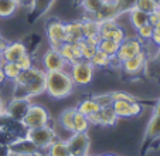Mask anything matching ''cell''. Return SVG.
Listing matches in <instances>:
<instances>
[{
	"label": "cell",
	"mask_w": 160,
	"mask_h": 156,
	"mask_svg": "<svg viewBox=\"0 0 160 156\" xmlns=\"http://www.w3.org/2000/svg\"><path fill=\"white\" fill-rule=\"evenodd\" d=\"M45 74L41 65H34L27 71H21L13 81V98L33 99L45 94Z\"/></svg>",
	"instance_id": "cell-1"
},
{
	"label": "cell",
	"mask_w": 160,
	"mask_h": 156,
	"mask_svg": "<svg viewBox=\"0 0 160 156\" xmlns=\"http://www.w3.org/2000/svg\"><path fill=\"white\" fill-rule=\"evenodd\" d=\"M31 99L26 98H13L6 104V118H10L14 122H20L26 115Z\"/></svg>",
	"instance_id": "cell-12"
},
{
	"label": "cell",
	"mask_w": 160,
	"mask_h": 156,
	"mask_svg": "<svg viewBox=\"0 0 160 156\" xmlns=\"http://www.w3.org/2000/svg\"><path fill=\"white\" fill-rule=\"evenodd\" d=\"M81 2H82V0H74V3H75V4H78V6H79V4H81Z\"/></svg>",
	"instance_id": "cell-50"
},
{
	"label": "cell",
	"mask_w": 160,
	"mask_h": 156,
	"mask_svg": "<svg viewBox=\"0 0 160 156\" xmlns=\"http://www.w3.org/2000/svg\"><path fill=\"white\" fill-rule=\"evenodd\" d=\"M6 45H7V40L4 39V37H2V39H0V57H2V54H3Z\"/></svg>",
	"instance_id": "cell-44"
},
{
	"label": "cell",
	"mask_w": 160,
	"mask_h": 156,
	"mask_svg": "<svg viewBox=\"0 0 160 156\" xmlns=\"http://www.w3.org/2000/svg\"><path fill=\"white\" fill-rule=\"evenodd\" d=\"M89 128H91V125L88 122V118L77 109L75 117H74V132H88Z\"/></svg>",
	"instance_id": "cell-28"
},
{
	"label": "cell",
	"mask_w": 160,
	"mask_h": 156,
	"mask_svg": "<svg viewBox=\"0 0 160 156\" xmlns=\"http://www.w3.org/2000/svg\"><path fill=\"white\" fill-rule=\"evenodd\" d=\"M2 70H3L4 75H6V78L9 81H14L21 72V70H20V67L17 65V63H3Z\"/></svg>",
	"instance_id": "cell-30"
},
{
	"label": "cell",
	"mask_w": 160,
	"mask_h": 156,
	"mask_svg": "<svg viewBox=\"0 0 160 156\" xmlns=\"http://www.w3.org/2000/svg\"><path fill=\"white\" fill-rule=\"evenodd\" d=\"M26 138H27L40 152H44V153L47 152L50 145H51L55 139H58L52 122L48 123V125L40 126V128L27 129V131H26Z\"/></svg>",
	"instance_id": "cell-4"
},
{
	"label": "cell",
	"mask_w": 160,
	"mask_h": 156,
	"mask_svg": "<svg viewBox=\"0 0 160 156\" xmlns=\"http://www.w3.org/2000/svg\"><path fill=\"white\" fill-rule=\"evenodd\" d=\"M148 64H149L148 54H146V51H142L139 54L133 55L132 58L125 60L121 65V71L123 75H128L130 78H136L145 71Z\"/></svg>",
	"instance_id": "cell-9"
},
{
	"label": "cell",
	"mask_w": 160,
	"mask_h": 156,
	"mask_svg": "<svg viewBox=\"0 0 160 156\" xmlns=\"http://www.w3.org/2000/svg\"><path fill=\"white\" fill-rule=\"evenodd\" d=\"M153 30H154V27L148 23L136 30V37L142 43H149V41H152V37H153Z\"/></svg>",
	"instance_id": "cell-31"
},
{
	"label": "cell",
	"mask_w": 160,
	"mask_h": 156,
	"mask_svg": "<svg viewBox=\"0 0 160 156\" xmlns=\"http://www.w3.org/2000/svg\"><path fill=\"white\" fill-rule=\"evenodd\" d=\"M55 2L57 0H31L27 14L30 17H33V20H38V18L44 17L51 10V7L55 4Z\"/></svg>",
	"instance_id": "cell-14"
},
{
	"label": "cell",
	"mask_w": 160,
	"mask_h": 156,
	"mask_svg": "<svg viewBox=\"0 0 160 156\" xmlns=\"http://www.w3.org/2000/svg\"><path fill=\"white\" fill-rule=\"evenodd\" d=\"M74 90L75 84L68 71H50L45 74V94L50 98L55 101L65 99Z\"/></svg>",
	"instance_id": "cell-2"
},
{
	"label": "cell",
	"mask_w": 160,
	"mask_h": 156,
	"mask_svg": "<svg viewBox=\"0 0 160 156\" xmlns=\"http://www.w3.org/2000/svg\"><path fill=\"white\" fill-rule=\"evenodd\" d=\"M88 156H99V155H92V153H89V155H88Z\"/></svg>",
	"instance_id": "cell-53"
},
{
	"label": "cell",
	"mask_w": 160,
	"mask_h": 156,
	"mask_svg": "<svg viewBox=\"0 0 160 156\" xmlns=\"http://www.w3.org/2000/svg\"><path fill=\"white\" fill-rule=\"evenodd\" d=\"M45 36H47V43L50 48L60 50V47L67 41V29L65 21L60 18H51L45 24Z\"/></svg>",
	"instance_id": "cell-6"
},
{
	"label": "cell",
	"mask_w": 160,
	"mask_h": 156,
	"mask_svg": "<svg viewBox=\"0 0 160 156\" xmlns=\"http://www.w3.org/2000/svg\"><path fill=\"white\" fill-rule=\"evenodd\" d=\"M145 51V43H142L136 36H129L119 44V50L116 53V57L123 63L128 58H132L133 55Z\"/></svg>",
	"instance_id": "cell-11"
},
{
	"label": "cell",
	"mask_w": 160,
	"mask_h": 156,
	"mask_svg": "<svg viewBox=\"0 0 160 156\" xmlns=\"http://www.w3.org/2000/svg\"><path fill=\"white\" fill-rule=\"evenodd\" d=\"M7 81V78H6V75H4V72H3V70L0 68V87L4 84V82Z\"/></svg>",
	"instance_id": "cell-47"
},
{
	"label": "cell",
	"mask_w": 160,
	"mask_h": 156,
	"mask_svg": "<svg viewBox=\"0 0 160 156\" xmlns=\"http://www.w3.org/2000/svg\"><path fill=\"white\" fill-rule=\"evenodd\" d=\"M157 7H159V10H160V0L157 2Z\"/></svg>",
	"instance_id": "cell-52"
},
{
	"label": "cell",
	"mask_w": 160,
	"mask_h": 156,
	"mask_svg": "<svg viewBox=\"0 0 160 156\" xmlns=\"http://www.w3.org/2000/svg\"><path fill=\"white\" fill-rule=\"evenodd\" d=\"M153 114H156V115H160V98L157 99V102H156V104H154Z\"/></svg>",
	"instance_id": "cell-46"
},
{
	"label": "cell",
	"mask_w": 160,
	"mask_h": 156,
	"mask_svg": "<svg viewBox=\"0 0 160 156\" xmlns=\"http://www.w3.org/2000/svg\"><path fill=\"white\" fill-rule=\"evenodd\" d=\"M12 149L7 143H0V156H12Z\"/></svg>",
	"instance_id": "cell-40"
},
{
	"label": "cell",
	"mask_w": 160,
	"mask_h": 156,
	"mask_svg": "<svg viewBox=\"0 0 160 156\" xmlns=\"http://www.w3.org/2000/svg\"><path fill=\"white\" fill-rule=\"evenodd\" d=\"M121 14L118 9V4H109V3H103L102 7L99 9V12L95 14V18L98 21L101 20H106V18H116Z\"/></svg>",
	"instance_id": "cell-23"
},
{
	"label": "cell",
	"mask_w": 160,
	"mask_h": 156,
	"mask_svg": "<svg viewBox=\"0 0 160 156\" xmlns=\"http://www.w3.org/2000/svg\"><path fill=\"white\" fill-rule=\"evenodd\" d=\"M98 50L103 51L105 54L112 57V55H116V53H118L119 43L112 41V40H108V39H101L99 44H98Z\"/></svg>",
	"instance_id": "cell-29"
},
{
	"label": "cell",
	"mask_w": 160,
	"mask_h": 156,
	"mask_svg": "<svg viewBox=\"0 0 160 156\" xmlns=\"http://www.w3.org/2000/svg\"><path fill=\"white\" fill-rule=\"evenodd\" d=\"M92 98L95 99V102H97L101 108L112 107V104H113L112 92H99V94H95V95H92Z\"/></svg>",
	"instance_id": "cell-32"
},
{
	"label": "cell",
	"mask_w": 160,
	"mask_h": 156,
	"mask_svg": "<svg viewBox=\"0 0 160 156\" xmlns=\"http://www.w3.org/2000/svg\"><path fill=\"white\" fill-rule=\"evenodd\" d=\"M119 118L115 114L112 107H106V108L99 109V126L102 128H112L118 123Z\"/></svg>",
	"instance_id": "cell-20"
},
{
	"label": "cell",
	"mask_w": 160,
	"mask_h": 156,
	"mask_svg": "<svg viewBox=\"0 0 160 156\" xmlns=\"http://www.w3.org/2000/svg\"><path fill=\"white\" fill-rule=\"evenodd\" d=\"M12 156H14V155H12Z\"/></svg>",
	"instance_id": "cell-55"
},
{
	"label": "cell",
	"mask_w": 160,
	"mask_h": 156,
	"mask_svg": "<svg viewBox=\"0 0 160 156\" xmlns=\"http://www.w3.org/2000/svg\"><path fill=\"white\" fill-rule=\"evenodd\" d=\"M135 7H138L139 10L148 13V14H150V13H153L154 10L159 9L156 0H136Z\"/></svg>",
	"instance_id": "cell-33"
},
{
	"label": "cell",
	"mask_w": 160,
	"mask_h": 156,
	"mask_svg": "<svg viewBox=\"0 0 160 156\" xmlns=\"http://www.w3.org/2000/svg\"><path fill=\"white\" fill-rule=\"evenodd\" d=\"M65 29H67V41L70 43H78L85 39L84 34V21L82 18H77V20L65 21Z\"/></svg>",
	"instance_id": "cell-15"
},
{
	"label": "cell",
	"mask_w": 160,
	"mask_h": 156,
	"mask_svg": "<svg viewBox=\"0 0 160 156\" xmlns=\"http://www.w3.org/2000/svg\"><path fill=\"white\" fill-rule=\"evenodd\" d=\"M45 153L48 156H71L70 148L65 139H55Z\"/></svg>",
	"instance_id": "cell-22"
},
{
	"label": "cell",
	"mask_w": 160,
	"mask_h": 156,
	"mask_svg": "<svg viewBox=\"0 0 160 156\" xmlns=\"http://www.w3.org/2000/svg\"><path fill=\"white\" fill-rule=\"evenodd\" d=\"M91 64L95 67V70H109L111 65V57L108 54H105L103 51L97 50V53L94 54V57L91 58Z\"/></svg>",
	"instance_id": "cell-27"
},
{
	"label": "cell",
	"mask_w": 160,
	"mask_h": 156,
	"mask_svg": "<svg viewBox=\"0 0 160 156\" xmlns=\"http://www.w3.org/2000/svg\"><path fill=\"white\" fill-rule=\"evenodd\" d=\"M146 143H153V142L160 141V115L153 114L149 119L148 125L145 128V133H143Z\"/></svg>",
	"instance_id": "cell-16"
},
{
	"label": "cell",
	"mask_w": 160,
	"mask_h": 156,
	"mask_svg": "<svg viewBox=\"0 0 160 156\" xmlns=\"http://www.w3.org/2000/svg\"><path fill=\"white\" fill-rule=\"evenodd\" d=\"M27 45L24 44V41L20 40H14V41H7V45L4 48L2 58L4 63H17L18 58H21L24 54H27Z\"/></svg>",
	"instance_id": "cell-13"
},
{
	"label": "cell",
	"mask_w": 160,
	"mask_h": 156,
	"mask_svg": "<svg viewBox=\"0 0 160 156\" xmlns=\"http://www.w3.org/2000/svg\"><path fill=\"white\" fill-rule=\"evenodd\" d=\"M52 122L51 114L44 105L37 104V102H31L28 107L26 115L23 117V119L20 121L21 126L27 131V129H34V128H40V126L48 125Z\"/></svg>",
	"instance_id": "cell-3"
},
{
	"label": "cell",
	"mask_w": 160,
	"mask_h": 156,
	"mask_svg": "<svg viewBox=\"0 0 160 156\" xmlns=\"http://www.w3.org/2000/svg\"><path fill=\"white\" fill-rule=\"evenodd\" d=\"M60 54L62 55V58L68 63V65L77 63V61L82 60L81 55V50H79V44L78 43H70L65 41L62 45L60 47Z\"/></svg>",
	"instance_id": "cell-17"
},
{
	"label": "cell",
	"mask_w": 160,
	"mask_h": 156,
	"mask_svg": "<svg viewBox=\"0 0 160 156\" xmlns=\"http://www.w3.org/2000/svg\"><path fill=\"white\" fill-rule=\"evenodd\" d=\"M95 67L91 64V61L87 60H79L77 63L70 65V72L71 78H72L75 87H88L94 82L95 78Z\"/></svg>",
	"instance_id": "cell-5"
},
{
	"label": "cell",
	"mask_w": 160,
	"mask_h": 156,
	"mask_svg": "<svg viewBox=\"0 0 160 156\" xmlns=\"http://www.w3.org/2000/svg\"><path fill=\"white\" fill-rule=\"evenodd\" d=\"M40 65H41L42 70L47 72H50V71H68V70H70V65H68V63L62 58V55L60 54V51L54 50V48H50V47L41 54Z\"/></svg>",
	"instance_id": "cell-7"
},
{
	"label": "cell",
	"mask_w": 160,
	"mask_h": 156,
	"mask_svg": "<svg viewBox=\"0 0 160 156\" xmlns=\"http://www.w3.org/2000/svg\"><path fill=\"white\" fill-rule=\"evenodd\" d=\"M88 122H89L91 126H99V111L95 112V114L88 115Z\"/></svg>",
	"instance_id": "cell-39"
},
{
	"label": "cell",
	"mask_w": 160,
	"mask_h": 156,
	"mask_svg": "<svg viewBox=\"0 0 160 156\" xmlns=\"http://www.w3.org/2000/svg\"><path fill=\"white\" fill-rule=\"evenodd\" d=\"M17 65L20 67L21 71H27V70L33 68V67L36 65V58H34L33 54L27 53V54H24L21 58L17 60Z\"/></svg>",
	"instance_id": "cell-35"
},
{
	"label": "cell",
	"mask_w": 160,
	"mask_h": 156,
	"mask_svg": "<svg viewBox=\"0 0 160 156\" xmlns=\"http://www.w3.org/2000/svg\"><path fill=\"white\" fill-rule=\"evenodd\" d=\"M149 24H152L153 27H156L157 24H160V10L159 9L149 14Z\"/></svg>",
	"instance_id": "cell-37"
},
{
	"label": "cell",
	"mask_w": 160,
	"mask_h": 156,
	"mask_svg": "<svg viewBox=\"0 0 160 156\" xmlns=\"http://www.w3.org/2000/svg\"><path fill=\"white\" fill-rule=\"evenodd\" d=\"M103 3H109V4H118L121 0H102Z\"/></svg>",
	"instance_id": "cell-48"
},
{
	"label": "cell",
	"mask_w": 160,
	"mask_h": 156,
	"mask_svg": "<svg viewBox=\"0 0 160 156\" xmlns=\"http://www.w3.org/2000/svg\"><path fill=\"white\" fill-rule=\"evenodd\" d=\"M152 43H153L156 47L160 48V24H157L153 30V37H152Z\"/></svg>",
	"instance_id": "cell-38"
},
{
	"label": "cell",
	"mask_w": 160,
	"mask_h": 156,
	"mask_svg": "<svg viewBox=\"0 0 160 156\" xmlns=\"http://www.w3.org/2000/svg\"><path fill=\"white\" fill-rule=\"evenodd\" d=\"M78 44H79V50H81L82 60L91 61V58L94 57V54H95V53H97L98 47H94V45H89V44H87V43H85L84 40H81V41H78Z\"/></svg>",
	"instance_id": "cell-34"
},
{
	"label": "cell",
	"mask_w": 160,
	"mask_h": 156,
	"mask_svg": "<svg viewBox=\"0 0 160 156\" xmlns=\"http://www.w3.org/2000/svg\"><path fill=\"white\" fill-rule=\"evenodd\" d=\"M0 39H2V33H0Z\"/></svg>",
	"instance_id": "cell-54"
},
{
	"label": "cell",
	"mask_w": 160,
	"mask_h": 156,
	"mask_svg": "<svg viewBox=\"0 0 160 156\" xmlns=\"http://www.w3.org/2000/svg\"><path fill=\"white\" fill-rule=\"evenodd\" d=\"M112 108L119 119H130L138 118L143 114V104L136 101H113Z\"/></svg>",
	"instance_id": "cell-10"
},
{
	"label": "cell",
	"mask_w": 160,
	"mask_h": 156,
	"mask_svg": "<svg viewBox=\"0 0 160 156\" xmlns=\"http://www.w3.org/2000/svg\"><path fill=\"white\" fill-rule=\"evenodd\" d=\"M128 20H129L130 26H132L135 30H138L139 27H142V26L149 23V14L142 12V10H139L138 7H132V9L128 12Z\"/></svg>",
	"instance_id": "cell-19"
},
{
	"label": "cell",
	"mask_w": 160,
	"mask_h": 156,
	"mask_svg": "<svg viewBox=\"0 0 160 156\" xmlns=\"http://www.w3.org/2000/svg\"><path fill=\"white\" fill-rule=\"evenodd\" d=\"M102 4H103L102 0H82L81 4H79V7L85 12L84 16L95 18V14L99 12V9L102 7ZM84 16H82V17H84Z\"/></svg>",
	"instance_id": "cell-25"
},
{
	"label": "cell",
	"mask_w": 160,
	"mask_h": 156,
	"mask_svg": "<svg viewBox=\"0 0 160 156\" xmlns=\"http://www.w3.org/2000/svg\"><path fill=\"white\" fill-rule=\"evenodd\" d=\"M112 92V98L113 101H136V96L132 95L130 92H126V91H111Z\"/></svg>",
	"instance_id": "cell-36"
},
{
	"label": "cell",
	"mask_w": 160,
	"mask_h": 156,
	"mask_svg": "<svg viewBox=\"0 0 160 156\" xmlns=\"http://www.w3.org/2000/svg\"><path fill=\"white\" fill-rule=\"evenodd\" d=\"M6 117V104L3 102V99L0 98V118Z\"/></svg>",
	"instance_id": "cell-43"
},
{
	"label": "cell",
	"mask_w": 160,
	"mask_h": 156,
	"mask_svg": "<svg viewBox=\"0 0 160 156\" xmlns=\"http://www.w3.org/2000/svg\"><path fill=\"white\" fill-rule=\"evenodd\" d=\"M3 63H4V61H3V58L0 57V68H2V65H3Z\"/></svg>",
	"instance_id": "cell-51"
},
{
	"label": "cell",
	"mask_w": 160,
	"mask_h": 156,
	"mask_svg": "<svg viewBox=\"0 0 160 156\" xmlns=\"http://www.w3.org/2000/svg\"><path fill=\"white\" fill-rule=\"evenodd\" d=\"M84 21V34L85 39L87 37H94V36H99V21L94 17H81Z\"/></svg>",
	"instance_id": "cell-26"
},
{
	"label": "cell",
	"mask_w": 160,
	"mask_h": 156,
	"mask_svg": "<svg viewBox=\"0 0 160 156\" xmlns=\"http://www.w3.org/2000/svg\"><path fill=\"white\" fill-rule=\"evenodd\" d=\"M75 107H70L65 108L64 111L60 112L57 121H58V126L61 129H64L67 133H72L74 132V117H75Z\"/></svg>",
	"instance_id": "cell-18"
},
{
	"label": "cell",
	"mask_w": 160,
	"mask_h": 156,
	"mask_svg": "<svg viewBox=\"0 0 160 156\" xmlns=\"http://www.w3.org/2000/svg\"><path fill=\"white\" fill-rule=\"evenodd\" d=\"M20 10L17 0H0V20L10 18Z\"/></svg>",
	"instance_id": "cell-21"
},
{
	"label": "cell",
	"mask_w": 160,
	"mask_h": 156,
	"mask_svg": "<svg viewBox=\"0 0 160 156\" xmlns=\"http://www.w3.org/2000/svg\"><path fill=\"white\" fill-rule=\"evenodd\" d=\"M42 153L44 152H30V153H17V155L14 156H42Z\"/></svg>",
	"instance_id": "cell-45"
},
{
	"label": "cell",
	"mask_w": 160,
	"mask_h": 156,
	"mask_svg": "<svg viewBox=\"0 0 160 156\" xmlns=\"http://www.w3.org/2000/svg\"><path fill=\"white\" fill-rule=\"evenodd\" d=\"M17 3L20 4V9H23V7H26L28 12V9H30V4H31V0H17Z\"/></svg>",
	"instance_id": "cell-42"
},
{
	"label": "cell",
	"mask_w": 160,
	"mask_h": 156,
	"mask_svg": "<svg viewBox=\"0 0 160 156\" xmlns=\"http://www.w3.org/2000/svg\"><path fill=\"white\" fill-rule=\"evenodd\" d=\"M84 41L87 43V44H89V45H94V47H98V44H99V41H101V37H99V36L87 37V39H84Z\"/></svg>",
	"instance_id": "cell-41"
},
{
	"label": "cell",
	"mask_w": 160,
	"mask_h": 156,
	"mask_svg": "<svg viewBox=\"0 0 160 156\" xmlns=\"http://www.w3.org/2000/svg\"><path fill=\"white\" fill-rule=\"evenodd\" d=\"M99 156H118L115 153H105V155H99Z\"/></svg>",
	"instance_id": "cell-49"
},
{
	"label": "cell",
	"mask_w": 160,
	"mask_h": 156,
	"mask_svg": "<svg viewBox=\"0 0 160 156\" xmlns=\"http://www.w3.org/2000/svg\"><path fill=\"white\" fill-rule=\"evenodd\" d=\"M67 143L70 148L71 156H88L91 153V139L89 132H74L68 136Z\"/></svg>",
	"instance_id": "cell-8"
},
{
	"label": "cell",
	"mask_w": 160,
	"mask_h": 156,
	"mask_svg": "<svg viewBox=\"0 0 160 156\" xmlns=\"http://www.w3.org/2000/svg\"><path fill=\"white\" fill-rule=\"evenodd\" d=\"M75 108L78 109L82 115L88 117V115H91V114L98 112L101 109V107L95 102V99L92 98V96H89V98H85V99H82V101H79L78 104H77Z\"/></svg>",
	"instance_id": "cell-24"
}]
</instances>
